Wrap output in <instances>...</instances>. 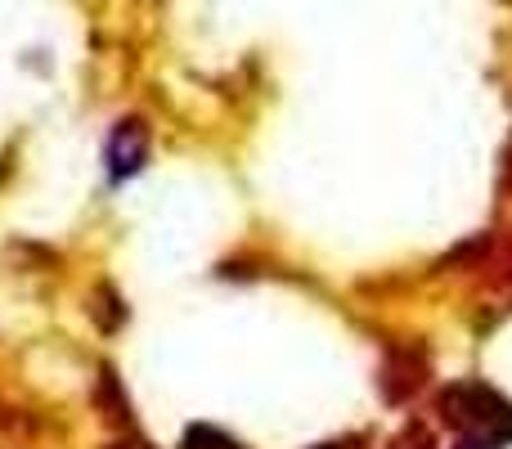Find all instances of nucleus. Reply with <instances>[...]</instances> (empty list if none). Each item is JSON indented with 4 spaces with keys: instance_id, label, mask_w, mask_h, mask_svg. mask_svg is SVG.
Returning <instances> with one entry per match:
<instances>
[{
    "instance_id": "nucleus-7",
    "label": "nucleus",
    "mask_w": 512,
    "mask_h": 449,
    "mask_svg": "<svg viewBox=\"0 0 512 449\" xmlns=\"http://www.w3.org/2000/svg\"><path fill=\"white\" fill-rule=\"evenodd\" d=\"M108 449H153V445H144V441H140V436H126V441H113V445H108Z\"/></svg>"
},
{
    "instance_id": "nucleus-1",
    "label": "nucleus",
    "mask_w": 512,
    "mask_h": 449,
    "mask_svg": "<svg viewBox=\"0 0 512 449\" xmlns=\"http://www.w3.org/2000/svg\"><path fill=\"white\" fill-rule=\"evenodd\" d=\"M445 423H454L463 436H495L499 445L512 441V405L486 382H459L441 396Z\"/></svg>"
},
{
    "instance_id": "nucleus-5",
    "label": "nucleus",
    "mask_w": 512,
    "mask_h": 449,
    "mask_svg": "<svg viewBox=\"0 0 512 449\" xmlns=\"http://www.w3.org/2000/svg\"><path fill=\"white\" fill-rule=\"evenodd\" d=\"M180 449H248V445H239L230 432H221V427H212V423H198L185 432Z\"/></svg>"
},
{
    "instance_id": "nucleus-3",
    "label": "nucleus",
    "mask_w": 512,
    "mask_h": 449,
    "mask_svg": "<svg viewBox=\"0 0 512 449\" xmlns=\"http://www.w3.org/2000/svg\"><path fill=\"white\" fill-rule=\"evenodd\" d=\"M423 373H427V360L423 351H405V346H391L387 351V364H382V396L391 400V405H400V400H409L418 387H423Z\"/></svg>"
},
{
    "instance_id": "nucleus-8",
    "label": "nucleus",
    "mask_w": 512,
    "mask_h": 449,
    "mask_svg": "<svg viewBox=\"0 0 512 449\" xmlns=\"http://www.w3.org/2000/svg\"><path fill=\"white\" fill-rule=\"evenodd\" d=\"M315 449H351V441H328V445H315Z\"/></svg>"
},
{
    "instance_id": "nucleus-6",
    "label": "nucleus",
    "mask_w": 512,
    "mask_h": 449,
    "mask_svg": "<svg viewBox=\"0 0 512 449\" xmlns=\"http://www.w3.org/2000/svg\"><path fill=\"white\" fill-rule=\"evenodd\" d=\"M391 449H432V441H427V432H423V427H409V432L400 436V441L391 445Z\"/></svg>"
},
{
    "instance_id": "nucleus-2",
    "label": "nucleus",
    "mask_w": 512,
    "mask_h": 449,
    "mask_svg": "<svg viewBox=\"0 0 512 449\" xmlns=\"http://www.w3.org/2000/svg\"><path fill=\"white\" fill-rule=\"evenodd\" d=\"M104 158H108V176H113V180L135 176V171L149 162V131H144L140 117H131V122H117V126H113Z\"/></svg>"
},
{
    "instance_id": "nucleus-4",
    "label": "nucleus",
    "mask_w": 512,
    "mask_h": 449,
    "mask_svg": "<svg viewBox=\"0 0 512 449\" xmlns=\"http://www.w3.org/2000/svg\"><path fill=\"white\" fill-rule=\"evenodd\" d=\"M95 400H99V409H104V418H108V423H117V427H126V432H131V423H135V414H131V400H126L122 382H117V373L108 369V364H104V369H99Z\"/></svg>"
}]
</instances>
